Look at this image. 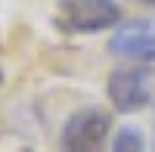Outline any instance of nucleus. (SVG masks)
<instances>
[{
    "label": "nucleus",
    "mask_w": 155,
    "mask_h": 152,
    "mask_svg": "<svg viewBox=\"0 0 155 152\" xmlns=\"http://www.w3.org/2000/svg\"><path fill=\"white\" fill-rule=\"evenodd\" d=\"M53 22L65 34H99L121 25L118 0H56Z\"/></svg>",
    "instance_id": "f257e3e1"
},
{
    "label": "nucleus",
    "mask_w": 155,
    "mask_h": 152,
    "mask_svg": "<svg viewBox=\"0 0 155 152\" xmlns=\"http://www.w3.org/2000/svg\"><path fill=\"white\" fill-rule=\"evenodd\" d=\"M112 115L106 109L87 106L65 118L59 131V152H106Z\"/></svg>",
    "instance_id": "f03ea898"
},
{
    "label": "nucleus",
    "mask_w": 155,
    "mask_h": 152,
    "mask_svg": "<svg viewBox=\"0 0 155 152\" xmlns=\"http://www.w3.org/2000/svg\"><path fill=\"white\" fill-rule=\"evenodd\" d=\"M106 93L115 112L121 115H134L143 112L152 103V71L143 65H130V68H118L109 74L106 81Z\"/></svg>",
    "instance_id": "7ed1b4c3"
},
{
    "label": "nucleus",
    "mask_w": 155,
    "mask_h": 152,
    "mask_svg": "<svg viewBox=\"0 0 155 152\" xmlns=\"http://www.w3.org/2000/svg\"><path fill=\"white\" fill-rule=\"evenodd\" d=\"M109 50H112V56H118L124 62L152 65L155 62V22L137 19V22L118 25L115 34L109 37Z\"/></svg>",
    "instance_id": "20e7f679"
},
{
    "label": "nucleus",
    "mask_w": 155,
    "mask_h": 152,
    "mask_svg": "<svg viewBox=\"0 0 155 152\" xmlns=\"http://www.w3.org/2000/svg\"><path fill=\"white\" fill-rule=\"evenodd\" d=\"M112 152H146V140H143V134H140V127L124 124V127L115 134V140H112Z\"/></svg>",
    "instance_id": "39448f33"
},
{
    "label": "nucleus",
    "mask_w": 155,
    "mask_h": 152,
    "mask_svg": "<svg viewBox=\"0 0 155 152\" xmlns=\"http://www.w3.org/2000/svg\"><path fill=\"white\" fill-rule=\"evenodd\" d=\"M137 3H143V6H149V9H155V0H137Z\"/></svg>",
    "instance_id": "423d86ee"
}]
</instances>
